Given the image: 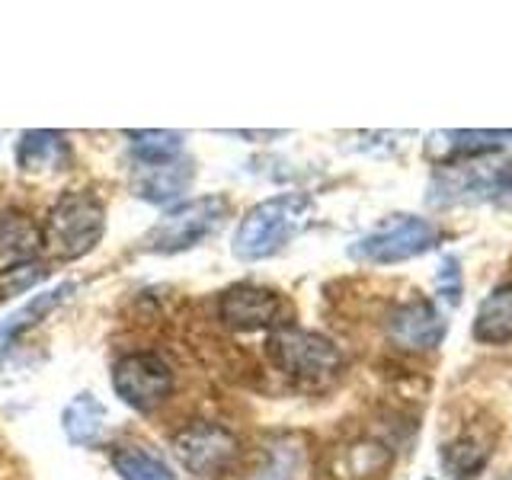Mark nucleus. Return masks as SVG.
I'll return each instance as SVG.
<instances>
[{
  "label": "nucleus",
  "mask_w": 512,
  "mask_h": 480,
  "mask_svg": "<svg viewBox=\"0 0 512 480\" xmlns=\"http://www.w3.org/2000/svg\"><path fill=\"white\" fill-rule=\"evenodd\" d=\"M224 212H228V202L221 196H202V199L176 205L148 231V237H144V250L180 253V250L196 247L199 240H205L218 228Z\"/></svg>",
  "instance_id": "obj_5"
},
{
  "label": "nucleus",
  "mask_w": 512,
  "mask_h": 480,
  "mask_svg": "<svg viewBox=\"0 0 512 480\" xmlns=\"http://www.w3.org/2000/svg\"><path fill=\"white\" fill-rule=\"evenodd\" d=\"M496 205L509 208V212H512V160H509V170H506V183L500 189V196H496Z\"/></svg>",
  "instance_id": "obj_23"
},
{
  "label": "nucleus",
  "mask_w": 512,
  "mask_h": 480,
  "mask_svg": "<svg viewBox=\"0 0 512 480\" xmlns=\"http://www.w3.org/2000/svg\"><path fill=\"white\" fill-rule=\"evenodd\" d=\"M71 292H74V285H71V282H61V285H55V288H45V292L32 295V298L23 304V308H16L10 317L0 320V346H4V343H13L20 333H26L29 327H36L39 320H42L48 311H55L58 304H61V298H64V295H71Z\"/></svg>",
  "instance_id": "obj_17"
},
{
  "label": "nucleus",
  "mask_w": 512,
  "mask_h": 480,
  "mask_svg": "<svg viewBox=\"0 0 512 480\" xmlns=\"http://www.w3.org/2000/svg\"><path fill=\"white\" fill-rule=\"evenodd\" d=\"M474 340L487 346H503L512 340V285H500L480 301L474 317Z\"/></svg>",
  "instance_id": "obj_14"
},
{
  "label": "nucleus",
  "mask_w": 512,
  "mask_h": 480,
  "mask_svg": "<svg viewBox=\"0 0 512 480\" xmlns=\"http://www.w3.org/2000/svg\"><path fill=\"white\" fill-rule=\"evenodd\" d=\"M314 218V199L304 192H282L250 208L234 234V256L244 263L266 260L298 237Z\"/></svg>",
  "instance_id": "obj_1"
},
{
  "label": "nucleus",
  "mask_w": 512,
  "mask_h": 480,
  "mask_svg": "<svg viewBox=\"0 0 512 480\" xmlns=\"http://www.w3.org/2000/svg\"><path fill=\"white\" fill-rule=\"evenodd\" d=\"M128 138L141 164H170L183 151L180 132H128Z\"/></svg>",
  "instance_id": "obj_20"
},
{
  "label": "nucleus",
  "mask_w": 512,
  "mask_h": 480,
  "mask_svg": "<svg viewBox=\"0 0 512 480\" xmlns=\"http://www.w3.org/2000/svg\"><path fill=\"white\" fill-rule=\"evenodd\" d=\"M112 468L122 480H176L170 464L164 458H157L148 448L138 445H125L112 455Z\"/></svg>",
  "instance_id": "obj_19"
},
{
  "label": "nucleus",
  "mask_w": 512,
  "mask_h": 480,
  "mask_svg": "<svg viewBox=\"0 0 512 480\" xmlns=\"http://www.w3.org/2000/svg\"><path fill=\"white\" fill-rule=\"evenodd\" d=\"M388 448L378 442H359L349 445L343 452V464H340V477L346 480H359V477H375L378 471L388 468Z\"/></svg>",
  "instance_id": "obj_21"
},
{
  "label": "nucleus",
  "mask_w": 512,
  "mask_h": 480,
  "mask_svg": "<svg viewBox=\"0 0 512 480\" xmlns=\"http://www.w3.org/2000/svg\"><path fill=\"white\" fill-rule=\"evenodd\" d=\"M173 455L192 474H218L237 455V439L224 426L196 423L173 436Z\"/></svg>",
  "instance_id": "obj_8"
},
{
  "label": "nucleus",
  "mask_w": 512,
  "mask_h": 480,
  "mask_svg": "<svg viewBox=\"0 0 512 480\" xmlns=\"http://www.w3.org/2000/svg\"><path fill=\"white\" fill-rule=\"evenodd\" d=\"M16 164L23 173H55L68 164V141L58 132L32 128L16 141Z\"/></svg>",
  "instance_id": "obj_13"
},
{
  "label": "nucleus",
  "mask_w": 512,
  "mask_h": 480,
  "mask_svg": "<svg viewBox=\"0 0 512 480\" xmlns=\"http://www.w3.org/2000/svg\"><path fill=\"white\" fill-rule=\"evenodd\" d=\"M192 176H196V167H192V160H183V157L170 160V164H141V170L132 180V189L138 199L170 202V199H180L189 189Z\"/></svg>",
  "instance_id": "obj_11"
},
{
  "label": "nucleus",
  "mask_w": 512,
  "mask_h": 480,
  "mask_svg": "<svg viewBox=\"0 0 512 480\" xmlns=\"http://www.w3.org/2000/svg\"><path fill=\"white\" fill-rule=\"evenodd\" d=\"M512 141V132H484V128H464V132L429 135V154L439 157H480L503 148Z\"/></svg>",
  "instance_id": "obj_15"
},
{
  "label": "nucleus",
  "mask_w": 512,
  "mask_h": 480,
  "mask_svg": "<svg viewBox=\"0 0 512 480\" xmlns=\"http://www.w3.org/2000/svg\"><path fill=\"white\" fill-rule=\"evenodd\" d=\"M106 429V407L93 394H77L64 410V432L74 445H90Z\"/></svg>",
  "instance_id": "obj_18"
},
{
  "label": "nucleus",
  "mask_w": 512,
  "mask_h": 480,
  "mask_svg": "<svg viewBox=\"0 0 512 480\" xmlns=\"http://www.w3.org/2000/svg\"><path fill=\"white\" fill-rule=\"evenodd\" d=\"M282 298L260 285H234L221 295V320L234 330H260L279 324Z\"/></svg>",
  "instance_id": "obj_10"
},
{
  "label": "nucleus",
  "mask_w": 512,
  "mask_h": 480,
  "mask_svg": "<svg viewBox=\"0 0 512 480\" xmlns=\"http://www.w3.org/2000/svg\"><path fill=\"white\" fill-rule=\"evenodd\" d=\"M490 452L493 448L480 432H464L442 448V468L458 480H471L487 468Z\"/></svg>",
  "instance_id": "obj_16"
},
{
  "label": "nucleus",
  "mask_w": 512,
  "mask_h": 480,
  "mask_svg": "<svg viewBox=\"0 0 512 480\" xmlns=\"http://www.w3.org/2000/svg\"><path fill=\"white\" fill-rule=\"evenodd\" d=\"M439 295L448 304H458V295H461V269H458L455 256H445V263L439 269Z\"/></svg>",
  "instance_id": "obj_22"
},
{
  "label": "nucleus",
  "mask_w": 512,
  "mask_h": 480,
  "mask_svg": "<svg viewBox=\"0 0 512 480\" xmlns=\"http://www.w3.org/2000/svg\"><path fill=\"white\" fill-rule=\"evenodd\" d=\"M388 336L391 343L410 352H426L436 349L445 336V320L439 308L426 298H416L400 304V308L388 317Z\"/></svg>",
  "instance_id": "obj_9"
},
{
  "label": "nucleus",
  "mask_w": 512,
  "mask_h": 480,
  "mask_svg": "<svg viewBox=\"0 0 512 480\" xmlns=\"http://www.w3.org/2000/svg\"><path fill=\"white\" fill-rule=\"evenodd\" d=\"M269 356L288 378H295L304 388H324L343 368V352L327 336L298 327H279L272 333Z\"/></svg>",
  "instance_id": "obj_2"
},
{
  "label": "nucleus",
  "mask_w": 512,
  "mask_h": 480,
  "mask_svg": "<svg viewBox=\"0 0 512 480\" xmlns=\"http://www.w3.org/2000/svg\"><path fill=\"white\" fill-rule=\"evenodd\" d=\"M42 231L36 221L26 215H4L0 218V272L23 269L42 253Z\"/></svg>",
  "instance_id": "obj_12"
},
{
  "label": "nucleus",
  "mask_w": 512,
  "mask_h": 480,
  "mask_svg": "<svg viewBox=\"0 0 512 480\" xmlns=\"http://www.w3.org/2000/svg\"><path fill=\"white\" fill-rule=\"evenodd\" d=\"M506 164H445L429 183V205H474V202H496L506 183Z\"/></svg>",
  "instance_id": "obj_6"
},
{
  "label": "nucleus",
  "mask_w": 512,
  "mask_h": 480,
  "mask_svg": "<svg viewBox=\"0 0 512 480\" xmlns=\"http://www.w3.org/2000/svg\"><path fill=\"white\" fill-rule=\"evenodd\" d=\"M112 388L128 407L148 413L164 404L173 391L170 365L154 352H135V356L119 359L112 368Z\"/></svg>",
  "instance_id": "obj_7"
},
{
  "label": "nucleus",
  "mask_w": 512,
  "mask_h": 480,
  "mask_svg": "<svg viewBox=\"0 0 512 480\" xmlns=\"http://www.w3.org/2000/svg\"><path fill=\"white\" fill-rule=\"evenodd\" d=\"M500 480H512V471H509V474H503V477H500Z\"/></svg>",
  "instance_id": "obj_24"
},
{
  "label": "nucleus",
  "mask_w": 512,
  "mask_h": 480,
  "mask_svg": "<svg viewBox=\"0 0 512 480\" xmlns=\"http://www.w3.org/2000/svg\"><path fill=\"white\" fill-rule=\"evenodd\" d=\"M103 228H106V212L100 199L87 196V192H68L48 212L42 240L58 260H77V256L90 253L100 244Z\"/></svg>",
  "instance_id": "obj_3"
},
{
  "label": "nucleus",
  "mask_w": 512,
  "mask_h": 480,
  "mask_svg": "<svg viewBox=\"0 0 512 480\" xmlns=\"http://www.w3.org/2000/svg\"><path fill=\"white\" fill-rule=\"evenodd\" d=\"M439 228L429 218L420 215H394L375 231H368L349 247V256L359 263H375V266H391L404 263L413 256H423L426 250L436 247Z\"/></svg>",
  "instance_id": "obj_4"
}]
</instances>
